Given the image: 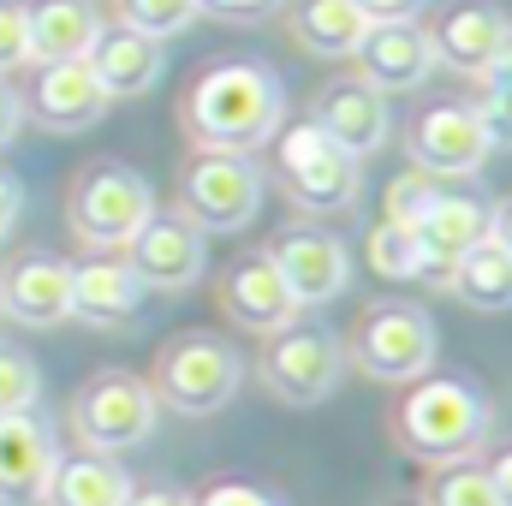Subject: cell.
<instances>
[{
	"mask_svg": "<svg viewBox=\"0 0 512 506\" xmlns=\"http://www.w3.org/2000/svg\"><path fill=\"white\" fill-rule=\"evenodd\" d=\"M0 310L24 328H54L72 316V262L60 256H18L0 274Z\"/></svg>",
	"mask_w": 512,
	"mask_h": 506,
	"instance_id": "d6986e66",
	"label": "cell"
},
{
	"mask_svg": "<svg viewBox=\"0 0 512 506\" xmlns=\"http://www.w3.org/2000/svg\"><path fill=\"white\" fill-rule=\"evenodd\" d=\"M108 90L90 72V60H60V66H36V84L24 96V114L48 131H90L108 114Z\"/></svg>",
	"mask_w": 512,
	"mask_h": 506,
	"instance_id": "2e32d148",
	"label": "cell"
},
{
	"mask_svg": "<svg viewBox=\"0 0 512 506\" xmlns=\"http://www.w3.org/2000/svg\"><path fill=\"white\" fill-rule=\"evenodd\" d=\"M393 506H417V501H393Z\"/></svg>",
	"mask_w": 512,
	"mask_h": 506,
	"instance_id": "b9f144b4",
	"label": "cell"
},
{
	"mask_svg": "<svg viewBox=\"0 0 512 506\" xmlns=\"http://www.w3.org/2000/svg\"><path fill=\"white\" fill-rule=\"evenodd\" d=\"M352 6H358L370 24H399V18H417L429 0H352Z\"/></svg>",
	"mask_w": 512,
	"mask_h": 506,
	"instance_id": "e575fe53",
	"label": "cell"
},
{
	"mask_svg": "<svg viewBox=\"0 0 512 506\" xmlns=\"http://www.w3.org/2000/svg\"><path fill=\"white\" fill-rule=\"evenodd\" d=\"M36 399H42V370H36L24 352L0 346V417H6V411H24V405H36Z\"/></svg>",
	"mask_w": 512,
	"mask_h": 506,
	"instance_id": "4dcf8cb0",
	"label": "cell"
},
{
	"mask_svg": "<svg viewBox=\"0 0 512 506\" xmlns=\"http://www.w3.org/2000/svg\"><path fill=\"white\" fill-rule=\"evenodd\" d=\"M84 60H90V72L102 78L108 102L155 90V84H161V66H167V60H161V42H155V36H137L126 24H120V30H102Z\"/></svg>",
	"mask_w": 512,
	"mask_h": 506,
	"instance_id": "603a6c76",
	"label": "cell"
},
{
	"mask_svg": "<svg viewBox=\"0 0 512 506\" xmlns=\"http://www.w3.org/2000/svg\"><path fill=\"white\" fill-rule=\"evenodd\" d=\"M316 126L328 131L346 155H376L387 137H393V114H387V96L382 90H370L364 78H340V84H328L322 96H316V114H310Z\"/></svg>",
	"mask_w": 512,
	"mask_h": 506,
	"instance_id": "ac0fdd59",
	"label": "cell"
},
{
	"mask_svg": "<svg viewBox=\"0 0 512 506\" xmlns=\"http://www.w3.org/2000/svg\"><path fill=\"white\" fill-rule=\"evenodd\" d=\"M370 18L352 6V0H298L292 6V36L298 48L322 54V60H346L358 42H364Z\"/></svg>",
	"mask_w": 512,
	"mask_h": 506,
	"instance_id": "d4e9b609",
	"label": "cell"
},
{
	"mask_svg": "<svg viewBox=\"0 0 512 506\" xmlns=\"http://www.w3.org/2000/svg\"><path fill=\"white\" fill-rule=\"evenodd\" d=\"M274 6L280 0H203V12H221V18H262Z\"/></svg>",
	"mask_w": 512,
	"mask_h": 506,
	"instance_id": "8d00e7d4",
	"label": "cell"
},
{
	"mask_svg": "<svg viewBox=\"0 0 512 506\" xmlns=\"http://www.w3.org/2000/svg\"><path fill=\"white\" fill-rule=\"evenodd\" d=\"M405 149H411V161H417L423 173H435V179H471V173H483L489 155H495V143H489L483 120H477V108H465V102L423 108V114L411 120V131H405Z\"/></svg>",
	"mask_w": 512,
	"mask_h": 506,
	"instance_id": "8fae6325",
	"label": "cell"
},
{
	"mask_svg": "<svg viewBox=\"0 0 512 506\" xmlns=\"http://www.w3.org/2000/svg\"><path fill=\"white\" fill-rule=\"evenodd\" d=\"M155 393L149 381L126 376V370H102L78 387L72 399V435L90 447V453H126V447H143L155 435Z\"/></svg>",
	"mask_w": 512,
	"mask_h": 506,
	"instance_id": "52a82bcc",
	"label": "cell"
},
{
	"mask_svg": "<svg viewBox=\"0 0 512 506\" xmlns=\"http://www.w3.org/2000/svg\"><path fill=\"white\" fill-rule=\"evenodd\" d=\"M221 298H227V316L239 328H251V334H274V328H286V322L304 316V304L292 298V286L280 280V268L268 262V251L239 256L227 268V280H221Z\"/></svg>",
	"mask_w": 512,
	"mask_h": 506,
	"instance_id": "ffe728a7",
	"label": "cell"
},
{
	"mask_svg": "<svg viewBox=\"0 0 512 506\" xmlns=\"http://www.w3.org/2000/svg\"><path fill=\"white\" fill-rule=\"evenodd\" d=\"M477 120H483V131H489V143H495V149H512V42H507V54L483 72Z\"/></svg>",
	"mask_w": 512,
	"mask_h": 506,
	"instance_id": "f1b7e54d",
	"label": "cell"
},
{
	"mask_svg": "<svg viewBox=\"0 0 512 506\" xmlns=\"http://www.w3.org/2000/svg\"><path fill=\"white\" fill-rule=\"evenodd\" d=\"M274 173H280L286 197L310 215L352 209V197H358V155H346L316 120L274 131Z\"/></svg>",
	"mask_w": 512,
	"mask_h": 506,
	"instance_id": "277c9868",
	"label": "cell"
},
{
	"mask_svg": "<svg viewBox=\"0 0 512 506\" xmlns=\"http://www.w3.org/2000/svg\"><path fill=\"white\" fill-rule=\"evenodd\" d=\"M423 506H501V501H495L489 471H477V465H453V471H441V477L429 483V501Z\"/></svg>",
	"mask_w": 512,
	"mask_h": 506,
	"instance_id": "f546056e",
	"label": "cell"
},
{
	"mask_svg": "<svg viewBox=\"0 0 512 506\" xmlns=\"http://www.w3.org/2000/svg\"><path fill=\"white\" fill-rule=\"evenodd\" d=\"M364 251H370V268L382 274V280H417V233L405 227V221H376L370 227V239H364Z\"/></svg>",
	"mask_w": 512,
	"mask_h": 506,
	"instance_id": "83f0119b",
	"label": "cell"
},
{
	"mask_svg": "<svg viewBox=\"0 0 512 506\" xmlns=\"http://www.w3.org/2000/svg\"><path fill=\"white\" fill-rule=\"evenodd\" d=\"M245 381V358L221 340V334H179L161 346V364H155V405L167 411H185V417H209L221 411Z\"/></svg>",
	"mask_w": 512,
	"mask_h": 506,
	"instance_id": "3957f363",
	"label": "cell"
},
{
	"mask_svg": "<svg viewBox=\"0 0 512 506\" xmlns=\"http://www.w3.org/2000/svg\"><path fill=\"white\" fill-rule=\"evenodd\" d=\"M143 310V280L131 274L126 256H96L72 268V316L96 328H126Z\"/></svg>",
	"mask_w": 512,
	"mask_h": 506,
	"instance_id": "44dd1931",
	"label": "cell"
},
{
	"mask_svg": "<svg viewBox=\"0 0 512 506\" xmlns=\"http://www.w3.org/2000/svg\"><path fill=\"white\" fill-rule=\"evenodd\" d=\"M191 506H286L274 489H256V483H215L203 501H191Z\"/></svg>",
	"mask_w": 512,
	"mask_h": 506,
	"instance_id": "836d02e7",
	"label": "cell"
},
{
	"mask_svg": "<svg viewBox=\"0 0 512 506\" xmlns=\"http://www.w3.org/2000/svg\"><path fill=\"white\" fill-rule=\"evenodd\" d=\"M131 483L126 471L108 459V453H60L48 483H42V506H126L131 501Z\"/></svg>",
	"mask_w": 512,
	"mask_h": 506,
	"instance_id": "cb8c5ba5",
	"label": "cell"
},
{
	"mask_svg": "<svg viewBox=\"0 0 512 506\" xmlns=\"http://www.w3.org/2000/svg\"><path fill=\"white\" fill-rule=\"evenodd\" d=\"M489 239H501V245L512 251V197H507V203H495V209H489Z\"/></svg>",
	"mask_w": 512,
	"mask_h": 506,
	"instance_id": "60d3db41",
	"label": "cell"
},
{
	"mask_svg": "<svg viewBox=\"0 0 512 506\" xmlns=\"http://www.w3.org/2000/svg\"><path fill=\"white\" fill-rule=\"evenodd\" d=\"M411 233H417V280L423 286H447L459 256L489 239V203L471 197V191H447L441 185V197L411 221Z\"/></svg>",
	"mask_w": 512,
	"mask_h": 506,
	"instance_id": "7c38bea8",
	"label": "cell"
},
{
	"mask_svg": "<svg viewBox=\"0 0 512 506\" xmlns=\"http://www.w3.org/2000/svg\"><path fill=\"white\" fill-rule=\"evenodd\" d=\"M18 209H24V191H18V179H6V173H0V245H6V233H12V221H18Z\"/></svg>",
	"mask_w": 512,
	"mask_h": 506,
	"instance_id": "74e56055",
	"label": "cell"
},
{
	"mask_svg": "<svg viewBox=\"0 0 512 506\" xmlns=\"http://www.w3.org/2000/svg\"><path fill=\"white\" fill-rule=\"evenodd\" d=\"M268 262L280 268V280L292 286L298 304H334L352 286V251L322 227H286L268 245Z\"/></svg>",
	"mask_w": 512,
	"mask_h": 506,
	"instance_id": "5bb4252c",
	"label": "cell"
},
{
	"mask_svg": "<svg viewBox=\"0 0 512 506\" xmlns=\"http://www.w3.org/2000/svg\"><path fill=\"white\" fill-rule=\"evenodd\" d=\"M197 18H203V0H120V24L137 36H155V42L191 30Z\"/></svg>",
	"mask_w": 512,
	"mask_h": 506,
	"instance_id": "4316f807",
	"label": "cell"
},
{
	"mask_svg": "<svg viewBox=\"0 0 512 506\" xmlns=\"http://www.w3.org/2000/svg\"><path fill=\"white\" fill-rule=\"evenodd\" d=\"M18 126H24V102H18V90L0 78V149L18 137Z\"/></svg>",
	"mask_w": 512,
	"mask_h": 506,
	"instance_id": "d590c367",
	"label": "cell"
},
{
	"mask_svg": "<svg viewBox=\"0 0 512 506\" xmlns=\"http://www.w3.org/2000/svg\"><path fill=\"white\" fill-rule=\"evenodd\" d=\"M54 459H60L54 417L42 405L6 411L0 417V506H36L42 501V483H48Z\"/></svg>",
	"mask_w": 512,
	"mask_h": 506,
	"instance_id": "4fadbf2b",
	"label": "cell"
},
{
	"mask_svg": "<svg viewBox=\"0 0 512 506\" xmlns=\"http://www.w3.org/2000/svg\"><path fill=\"white\" fill-rule=\"evenodd\" d=\"M441 185H447V179H435V173H423V167H417V173H399V179L387 185V221H405V227H411V221L441 197Z\"/></svg>",
	"mask_w": 512,
	"mask_h": 506,
	"instance_id": "1f68e13d",
	"label": "cell"
},
{
	"mask_svg": "<svg viewBox=\"0 0 512 506\" xmlns=\"http://www.w3.org/2000/svg\"><path fill=\"white\" fill-rule=\"evenodd\" d=\"M262 209V173L251 155L197 149V161L179 173V215L197 233H239Z\"/></svg>",
	"mask_w": 512,
	"mask_h": 506,
	"instance_id": "8992f818",
	"label": "cell"
},
{
	"mask_svg": "<svg viewBox=\"0 0 512 506\" xmlns=\"http://www.w3.org/2000/svg\"><path fill=\"white\" fill-rule=\"evenodd\" d=\"M435 322L423 304L405 298H382L358 316L352 328V364L376 381H417L435 370Z\"/></svg>",
	"mask_w": 512,
	"mask_h": 506,
	"instance_id": "5b68a950",
	"label": "cell"
},
{
	"mask_svg": "<svg viewBox=\"0 0 512 506\" xmlns=\"http://www.w3.org/2000/svg\"><path fill=\"white\" fill-rule=\"evenodd\" d=\"M126 262L143 280V292H185L209 268V233H197L185 215H149L126 239Z\"/></svg>",
	"mask_w": 512,
	"mask_h": 506,
	"instance_id": "30bf717a",
	"label": "cell"
},
{
	"mask_svg": "<svg viewBox=\"0 0 512 506\" xmlns=\"http://www.w3.org/2000/svg\"><path fill=\"white\" fill-rule=\"evenodd\" d=\"M286 120V90L268 66L256 60H227L209 66L191 96H185V131L197 149H227V155H256Z\"/></svg>",
	"mask_w": 512,
	"mask_h": 506,
	"instance_id": "6da1fadb",
	"label": "cell"
},
{
	"mask_svg": "<svg viewBox=\"0 0 512 506\" xmlns=\"http://www.w3.org/2000/svg\"><path fill=\"white\" fill-rule=\"evenodd\" d=\"M471 310H512V251L501 239H483L459 256L453 280H447Z\"/></svg>",
	"mask_w": 512,
	"mask_h": 506,
	"instance_id": "484cf974",
	"label": "cell"
},
{
	"mask_svg": "<svg viewBox=\"0 0 512 506\" xmlns=\"http://www.w3.org/2000/svg\"><path fill=\"white\" fill-rule=\"evenodd\" d=\"M126 506H191V495H179V489H131Z\"/></svg>",
	"mask_w": 512,
	"mask_h": 506,
	"instance_id": "ab89813d",
	"label": "cell"
},
{
	"mask_svg": "<svg viewBox=\"0 0 512 506\" xmlns=\"http://www.w3.org/2000/svg\"><path fill=\"white\" fill-rule=\"evenodd\" d=\"M429 42H435V66H453V72H465V78H483V72L507 54L512 18L495 0H459V6L429 30Z\"/></svg>",
	"mask_w": 512,
	"mask_h": 506,
	"instance_id": "e0dca14e",
	"label": "cell"
},
{
	"mask_svg": "<svg viewBox=\"0 0 512 506\" xmlns=\"http://www.w3.org/2000/svg\"><path fill=\"white\" fill-rule=\"evenodd\" d=\"M352 60H358V78H364L370 90L399 96V90L429 84V72H435V42H429V30H423L417 18L370 24V30H364V42L352 48Z\"/></svg>",
	"mask_w": 512,
	"mask_h": 506,
	"instance_id": "9a60e30c",
	"label": "cell"
},
{
	"mask_svg": "<svg viewBox=\"0 0 512 506\" xmlns=\"http://www.w3.org/2000/svg\"><path fill=\"white\" fill-rule=\"evenodd\" d=\"M483 471H489V483H495V501L512 506V447H501L495 465H483Z\"/></svg>",
	"mask_w": 512,
	"mask_h": 506,
	"instance_id": "f35d334b",
	"label": "cell"
},
{
	"mask_svg": "<svg viewBox=\"0 0 512 506\" xmlns=\"http://www.w3.org/2000/svg\"><path fill=\"white\" fill-rule=\"evenodd\" d=\"M346 376V340L322 322H286L262 346V381L292 405H322Z\"/></svg>",
	"mask_w": 512,
	"mask_h": 506,
	"instance_id": "ba28073f",
	"label": "cell"
},
{
	"mask_svg": "<svg viewBox=\"0 0 512 506\" xmlns=\"http://www.w3.org/2000/svg\"><path fill=\"white\" fill-rule=\"evenodd\" d=\"M489 429H495L489 399L465 376H417L399 405L405 447L417 459H435V465H465L489 441Z\"/></svg>",
	"mask_w": 512,
	"mask_h": 506,
	"instance_id": "7a4b0ae2",
	"label": "cell"
},
{
	"mask_svg": "<svg viewBox=\"0 0 512 506\" xmlns=\"http://www.w3.org/2000/svg\"><path fill=\"white\" fill-rule=\"evenodd\" d=\"M30 24V60L36 66H60V60H84L102 36V18L90 0H30L24 6Z\"/></svg>",
	"mask_w": 512,
	"mask_h": 506,
	"instance_id": "7402d4cb",
	"label": "cell"
},
{
	"mask_svg": "<svg viewBox=\"0 0 512 506\" xmlns=\"http://www.w3.org/2000/svg\"><path fill=\"white\" fill-rule=\"evenodd\" d=\"M12 66H30V24L18 0H0V72Z\"/></svg>",
	"mask_w": 512,
	"mask_h": 506,
	"instance_id": "d6a6232c",
	"label": "cell"
},
{
	"mask_svg": "<svg viewBox=\"0 0 512 506\" xmlns=\"http://www.w3.org/2000/svg\"><path fill=\"white\" fill-rule=\"evenodd\" d=\"M155 215V191L120 161H96L72 191V233L96 251H126V239Z\"/></svg>",
	"mask_w": 512,
	"mask_h": 506,
	"instance_id": "9c48e42d",
	"label": "cell"
}]
</instances>
